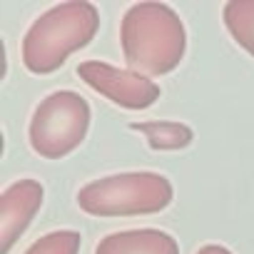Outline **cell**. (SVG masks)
Returning <instances> with one entry per match:
<instances>
[{
    "mask_svg": "<svg viewBox=\"0 0 254 254\" xmlns=\"http://www.w3.org/2000/svg\"><path fill=\"white\" fill-rule=\"evenodd\" d=\"M120 48L130 70L167 75L180 67L187 53V30L180 13L167 3H135L120 23Z\"/></svg>",
    "mask_w": 254,
    "mask_h": 254,
    "instance_id": "obj_1",
    "label": "cell"
},
{
    "mask_svg": "<svg viewBox=\"0 0 254 254\" xmlns=\"http://www.w3.org/2000/svg\"><path fill=\"white\" fill-rule=\"evenodd\" d=\"M100 30V10L87 0H67L40 13L25 30L20 55L33 75H50L65 60L87 48Z\"/></svg>",
    "mask_w": 254,
    "mask_h": 254,
    "instance_id": "obj_2",
    "label": "cell"
},
{
    "mask_svg": "<svg viewBox=\"0 0 254 254\" xmlns=\"http://www.w3.org/2000/svg\"><path fill=\"white\" fill-rule=\"evenodd\" d=\"M172 197L175 187L160 172H120L80 187L77 207L92 217H140L167 209Z\"/></svg>",
    "mask_w": 254,
    "mask_h": 254,
    "instance_id": "obj_3",
    "label": "cell"
},
{
    "mask_svg": "<svg viewBox=\"0 0 254 254\" xmlns=\"http://www.w3.org/2000/svg\"><path fill=\"white\" fill-rule=\"evenodd\" d=\"M90 105L75 90H55L38 102L28 125V140L35 155L63 160L72 155L87 137Z\"/></svg>",
    "mask_w": 254,
    "mask_h": 254,
    "instance_id": "obj_4",
    "label": "cell"
},
{
    "mask_svg": "<svg viewBox=\"0 0 254 254\" xmlns=\"http://www.w3.org/2000/svg\"><path fill=\"white\" fill-rule=\"evenodd\" d=\"M77 77L92 87L97 95L107 97L110 102L125 110H147L152 107L162 90L155 80L130 67H115L100 60H85L77 65Z\"/></svg>",
    "mask_w": 254,
    "mask_h": 254,
    "instance_id": "obj_5",
    "label": "cell"
},
{
    "mask_svg": "<svg viewBox=\"0 0 254 254\" xmlns=\"http://www.w3.org/2000/svg\"><path fill=\"white\" fill-rule=\"evenodd\" d=\"M45 190L38 180H15L0 194V252L8 254L40 212Z\"/></svg>",
    "mask_w": 254,
    "mask_h": 254,
    "instance_id": "obj_6",
    "label": "cell"
},
{
    "mask_svg": "<svg viewBox=\"0 0 254 254\" xmlns=\"http://www.w3.org/2000/svg\"><path fill=\"white\" fill-rule=\"evenodd\" d=\"M95 254H180V244L170 232L140 227L102 237Z\"/></svg>",
    "mask_w": 254,
    "mask_h": 254,
    "instance_id": "obj_7",
    "label": "cell"
},
{
    "mask_svg": "<svg viewBox=\"0 0 254 254\" xmlns=\"http://www.w3.org/2000/svg\"><path fill=\"white\" fill-rule=\"evenodd\" d=\"M130 130L145 135L147 145L152 150H185L192 145L194 132L192 127L185 122H175V120H145V122H130Z\"/></svg>",
    "mask_w": 254,
    "mask_h": 254,
    "instance_id": "obj_8",
    "label": "cell"
},
{
    "mask_svg": "<svg viewBox=\"0 0 254 254\" xmlns=\"http://www.w3.org/2000/svg\"><path fill=\"white\" fill-rule=\"evenodd\" d=\"M227 33L254 58V0H229L222 8Z\"/></svg>",
    "mask_w": 254,
    "mask_h": 254,
    "instance_id": "obj_9",
    "label": "cell"
},
{
    "mask_svg": "<svg viewBox=\"0 0 254 254\" xmlns=\"http://www.w3.org/2000/svg\"><path fill=\"white\" fill-rule=\"evenodd\" d=\"M82 237L75 229H58L35 239L25 254H80Z\"/></svg>",
    "mask_w": 254,
    "mask_h": 254,
    "instance_id": "obj_10",
    "label": "cell"
},
{
    "mask_svg": "<svg viewBox=\"0 0 254 254\" xmlns=\"http://www.w3.org/2000/svg\"><path fill=\"white\" fill-rule=\"evenodd\" d=\"M197 254H234V252L222 247V244H204V247L197 249Z\"/></svg>",
    "mask_w": 254,
    "mask_h": 254,
    "instance_id": "obj_11",
    "label": "cell"
}]
</instances>
